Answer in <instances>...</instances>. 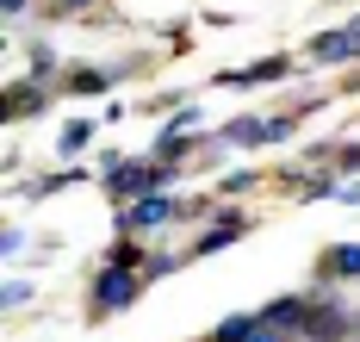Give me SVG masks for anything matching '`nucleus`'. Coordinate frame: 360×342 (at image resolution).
<instances>
[{
  "instance_id": "obj_9",
  "label": "nucleus",
  "mask_w": 360,
  "mask_h": 342,
  "mask_svg": "<svg viewBox=\"0 0 360 342\" xmlns=\"http://www.w3.org/2000/svg\"><path fill=\"white\" fill-rule=\"evenodd\" d=\"M304 311H311V305H304V293H280V299L267 305L261 317H267L274 330H292V336H304Z\"/></svg>"
},
{
  "instance_id": "obj_8",
  "label": "nucleus",
  "mask_w": 360,
  "mask_h": 342,
  "mask_svg": "<svg viewBox=\"0 0 360 342\" xmlns=\"http://www.w3.org/2000/svg\"><path fill=\"white\" fill-rule=\"evenodd\" d=\"M131 69H137V63H112V69H69L63 87H69V94H106L112 81H124Z\"/></svg>"
},
{
  "instance_id": "obj_15",
  "label": "nucleus",
  "mask_w": 360,
  "mask_h": 342,
  "mask_svg": "<svg viewBox=\"0 0 360 342\" xmlns=\"http://www.w3.org/2000/svg\"><path fill=\"white\" fill-rule=\"evenodd\" d=\"M304 125V106H292V113H280V118H267V144H286L292 131Z\"/></svg>"
},
{
  "instance_id": "obj_12",
  "label": "nucleus",
  "mask_w": 360,
  "mask_h": 342,
  "mask_svg": "<svg viewBox=\"0 0 360 342\" xmlns=\"http://www.w3.org/2000/svg\"><path fill=\"white\" fill-rule=\"evenodd\" d=\"M106 262H112V267H143V262H149L143 236H131V230H118V243L106 249Z\"/></svg>"
},
{
  "instance_id": "obj_18",
  "label": "nucleus",
  "mask_w": 360,
  "mask_h": 342,
  "mask_svg": "<svg viewBox=\"0 0 360 342\" xmlns=\"http://www.w3.org/2000/svg\"><path fill=\"white\" fill-rule=\"evenodd\" d=\"M174 267H186V255H168V249H149L143 274H149V280H162V274H174Z\"/></svg>"
},
{
  "instance_id": "obj_20",
  "label": "nucleus",
  "mask_w": 360,
  "mask_h": 342,
  "mask_svg": "<svg viewBox=\"0 0 360 342\" xmlns=\"http://www.w3.org/2000/svg\"><path fill=\"white\" fill-rule=\"evenodd\" d=\"M50 6V19H81V13H94L100 0H44Z\"/></svg>"
},
{
  "instance_id": "obj_23",
  "label": "nucleus",
  "mask_w": 360,
  "mask_h": 342,
  "mask_svg": "<svg viewBox=\"0 0 360 342\" xmlns=\"http://www.w3.org/2000/svg\"><path fill=\"white\" fill-rule=\"evenodd\" d=\"M19 249H25V230L6 224V236H0V255H19Z\"/></svg>"
},
{
  "instance_id": "obj_24",
  "label": "nucleus",
  "mask_w": 360,
  "mask_h": 342,
  "mask_svg": "<svg viewBox=\"0 0 360 342\" xmlns=\"http://www.w3.org/2000/svg\"><path fill=\"white\" fill-rule=\"evenodd\" d=\"M249 342H298V336H292V330H274V324H261Z\"/></svg>"
},
{
  "instance_id": "obj_17",
  "label": "nucleus",
  "mask_w": 360,
  "mask_h": 342,
  "mask_svg": "<svg viewBox=\"0 0 360 342\" xmlns=\"http://www.w3.org/2000/svg\"><path fill=\"white\" fill-rule=\"evenodd\" d=\"M25 75H37V81H56V50L50 44H32V69Z\"/></svg>"
},
{
  "instance_id": "obj_14",
  "label": "nucleus",
  "mask_w": 360,
  "mask_h": 342,
  "mask_svg": "<svg viewBox=\"0 0 360 342\" xmlns=\"http://www.w3.org/2000/svg\"><path fill=\"white\" fill-rule=\"evenodd\" d=\"M87 144H94V118H75V125H63V137H56L63 156H81Z\"/></svg>"
},
{
  "instance_id": "obj_5",
  "label": "nucleus",
  "mask_w": 360,
  "mask_h": 342,
  "mask_svg": "<svg viewBox=\"0 0 360 342\" xmlns=\"http://www.w3.org/2000/svg\"><path fill=\"white\" fill-rule=\"evenodd\" d=\"M317 280H335V286L360 280V243H329L323 262H317Z\"/></svg>"
},
{
  "instance_id": "obj_1",
  "label": "nucleus",
  "mask_w": 360,
  "mask_h": 342,
  "mask_svg": "<svg viewBox=\"0 0 360 342\" xmlns=\"http://www.w3.org/2000/svg\"><path fill=\"white\" fill-rule=\"evenodd\" d=\"M143 286H149L143 267H112V262H100V274L87 280V305H94V317H112V311H131V305L143 299Z\"/></svg>"
},
{
  "instance_id": "obj_7",
  "label": "nucleus",
  "mask_w": 360,
  "mask_h": 342,
  "mask_svg": "<svg viewBox=\"0 0 360 342\" xmlns=\"http://www.w3.org/2000/svg\"><path fill=\"white\" fill-rule=\"evenodd\" d=\"M37 106H50V81L25 75V81H13V87H6V118H32Z\"/></svg>"
},
{
  "instance_id": "obj_11",
  "label": "nucleus",
  "mask_w": 360,
  "mask_h": 342,
  "mask_svg": "<svg viewBox=\"0 0 360 342\" xmlns=\"http://www.w3.org/2000/svg\"><path fill=\"white\" fill-rule=\"evenodd\" d=\"M261 324H267L261 311H230V317H224V324H217V330H212L205 342H249L255 330H261Z\"/></svg>"
},
{
  "instance_id": "obj_10",
  "label": "nucleus",
  "mask_w": 360,
  "mask_h": 342,
  "mask_svg": "<svg viewBox=\"0 0 360 342\" xmlns=\"http://www.w3.org/2000/svg\"><path fill=\"white\" fill-rule=\"evenodd\" d=\"M217 144H230V150H255V144H267V118H230V125L217 131Z\"/></svg>"
},
{
  "instance_id": "obj_26",
  "label": "nucleus",
  "mask_w": 360,
  "mask_h": 342,
  "mask_svg": "<svg viewBox=\"0 0 360 342\" xmlns=\"http://www.w3.org/2000/svg\"><path fill=\"white\" fill-rule=\"evenodd\" d=\"M348 25H354V38H360V13H354V19H348Z\"/></svg>"
},
{
  "instance_id": "obj_6",
  "label": "nucleus",
  "mask_w": 360,
  "mask_h": 342,
  "mask_svg": "<svg viewBox=\"0 0 360 342\" xmlns=\"http://www.w3.org/2000/svg\"><path fill=\"white\" fill-rule=\"evenodd\" d=\"M243 230H249V218H243V212H224L217 224H205L199 236H193V262H199V255H217V249H224V243H236Z\"/></svg>"
},
{
  "instance_id": "obj_2",
  "label": "nucleus",
  "mask_w": 360,
  "mask_h": 342,
  "mask_svg": "<svg viewBox=\"0 0 360 342\" xmlns=\"http://www.w3.org/2000/svg\"><path fill=\"white\" fill-rule=\"evenodd\" d=\"M186 218V205L168 199V193H143V199H131L124 212H118V230H131V236H155V230H168Z\"/></svg>"
},
{
  "instance_id": "obj_4",
  "label": "nucleus",
  "mask_w": 360,
  "mask_h": 342,
  "mask_svg": "<svg viewBox=\"0 0 360 342\" xmlns=\"http://www.w3.org/2000/svg\"><path fill=\"white\" fill-rule=\"evenodd\" d=\"M292 56H261V63H243V69H217V87H267V81H286Z\"/></svg>"
},
{
  "instance_id": "obj_19",
  "label": "nucleus",
  "mask_w": 360,
  "mask_h": 342,
  "mask_svg": "<svg viewBox=\"0 0 360 342\" xmlns=\"http://www.w3.org/2000/svg\"><path fill=\"white\" fill-rule=\"evenodd\" d=\"M335 162H329V168H335V175H360V144H335Z\"/></svg>"
},
{
  "instance_id": "obj_13",
  "label": "nucleus",
  "mask_w": 360,
  "mask_h": 342,
  "mask_svg": "<svg viewBox=\"0 0 360 342\" xmlns=\"http://www.w3.org/2000/svg\"><path fill=\"white\" fill-rule=\"evenodd\" d=\"M81 181H87V168H63V175H37L32 187V199H50V193H63V187H81Z\"/></svg>"
},
{
  "instance_id": "obj_21",
  "label": "nucleus",
  "mask_w": 360,
  "mask_h": 342,
  "mask_svg": "<svg viewBox=\"0 0 360 342\" xmlns=\"http://www.w3.org/2000/svg\"><path fill=\"white\" fill-rule=\"evenodd\" d=\"M0 299H6V311H19V305H32V280H6V293H0Z\"/></svg>"
},
{
  "instance_id": "obj_3",
  "label": "nucleus",
  "mask_w": 360,
  "mask_h": 342,
  "mask_svg": "<svg viewBox=\"0 0 360 342\" xmlns=\"http://www.w3.org/2000/svg\"><path fill=\"white\" fill-rule=\"evenodd\" d=\"M342 63H360L354 25H335V32H323V38H311V69H342Z\"/></svg>"
},
{
  "instance_id": "obj_22",
  "label": "nucleus",
  "mask_w": 360,
  "mask_h": 342,
  "mask_svg": "<svg viewBox=\"0 0 360 342\" xmlns=\"http://www.w3.org/2000/svg\"><path fill=\"white\" fill-rule=\"evenodd\" d=\"M249 187H255L249 168H230V175H224V193H249Z\"/></svg>"
},
{
  "instance_id": "obj_25",
  "label": "nucleus",
  "mask_w": 360,
  "mask_h": 342,
  "mask_svg": "<svg viewBox=\"0 0 360 342\" xmlns=\"http://www.w3.org/2000/svg\"><path fill=\"white\" fill-rule=\"evenodd\" d=\"M0 6H6V19H25V6H32V0H0Z\"/></svg>"
},
{
  "instance_id": "obj_16",
  "label": "nucleus",
  "mask_w": 360,
  "mask_h": 342,
  "mask_svg": "<svg viewBox=\"0 0 360 342\" xmlns=\"http://www.w3.org/2000/svg\"><path fill=\"white\" fill-rule=\"evenodd\" d=\"M199 125H205V113H199V106H180V113L168 118V137H199Z\"/></svg>"
}]
</instances>
